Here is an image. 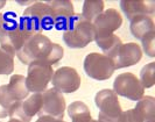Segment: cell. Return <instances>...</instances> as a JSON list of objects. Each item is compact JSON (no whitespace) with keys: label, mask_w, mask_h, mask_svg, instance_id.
I'll return each mask as SVG.
<instances>
[{"label":"cell","mask_w":155,"mask_h":122,"mask_svg":"<svg viewBox=\"0 0 155 122\" xmlns=\"http://www.w3.org/2000/svg\"><path fill=\"white\" fill-rule=\"evenodd\" d=\"M63 56L64 49L62 47L54 43L43 34L29 36L19 53H16L19 61L25 65L31 64V62L41 61L53 66L62 59Z\"/></svg>","instance_id":"1"},{"label":"cell","mask_w":155,"mask_h":122,"mask_svg":"<svg viewBox=\"0 0 155 122\" xmlns=\"http://www.w3.org/2000/svg\"><path fill=\"white\" fill-rule=\"evenodd\" d=\"M19 27L28 37L51 29L54 21L50 6L47 1H36L26 8L19 20Z\"/></svg>","instance_id":"2"},{"label":"cell","mask_w":155,"mask_h":122,"mask_svg":"<svg viewBox=\"0 0 155 122\" xmlns=\"http://www.w3.org/2000/svg\"><path fill=\"white\" fill-rule=\"evenodd\" d=\"M63 41L71 49H82L94 41V30L91 22L75 13L63 30Z\"/></svg>","instance_id":"3"},{"label":"cell","mask_w":155,"mask_h":122,"mask_svg":"<svg viewBox=\"0 0 155 122\" xmlns=\"http://www.w3.org/2000/svg\"><path fill=\"white\" fill-rule=\"evenodd\" d=\"M27 38L28 36L20 29L19 22L8 14H4V24L0 33V48L15 57Z\"/></svg>","instance_id":"4"},{"label":"cell","mask_w":155,"mask_h":122,"mask_svg":"<svg viewBox=\"0 0 155 122\" xmlns=\"http://www.w3.org/2000/svg\"><path fill=\"white\" fill-rule=\"evenodd\" d=\"M94 104L99 108L98 122H120L123 109L118 95L113 90L104 88L96 93Z\"/></svg>","instance_id":"5"},{"label":"cell","mask_w":155,"mask_h":122,"mask_svg":"<svg viewBox=\"0 0 155 122\" xmlns=\"http://www.w3.org/2000/svg\"><path fill=\"white\" fill-rule=\"evenodd\" d=\"M83 68L86 76L98 82L110 79L116 71L113 61L101 53H91L86 55Z\"/></svg>","instance_id":"6"},{"label":"cell","mask_w":155,"mask_h":122,"mask_svg":"<svg viewBox=\"0 0 155 122\" xmlns=\"http://www.w3.org/2000/svg\"><path fill=\"white\" fill-rule=\"evenodd\" d=\"M54 75L53 66L45 62L36 61L28 64L26 86L29 93H42L47 90Z\"/></svg>","instance_id":"7"},{"label":"cell","mask_w":155,"mask_h":122,"mask_svg":"<svg viewBox=\"0 0 155 122\" xmlns=\"http://www.w3.org/2000/svg\"><path fill=\"white\" fill-rule=\"evenodd\" d=\"M113 92L132 101H139L145 97V88L139 78L132 72H124L116 77L113 82Z\"/></svg>","instance_id":"8"},{"label":"cell","mask_w":155,"mask_h":122,"mask_svg":"<svg viewBox=\"0 0 155 122\" xmlns=\"http://www.w3.org/2000/svg\"><path fill=\"white\" fill-rule=\"evenodd\" d=\"M42 104V94L33 93L27 99L12 104L8 109V116L20 122H31V117L39 114Z\"/></svg>","instance_id":"9"},{"label":"cell","mask_w":155,"mask_h":122,"mask_svg":"<svg viewBox=\"0 0 155 122\" xmlns=\"http://www.w3.org/2000/svg\"><path fill=\"white\" fill-rule=\"evenodd\" d=\"M41 94L42 104L38 116H51L63 120L67 109V104L62 93L56 91L55 88H47Z\"/></svg>","instance_id":"10"},{"label":"cell","mask_w":155,"mask_h":122,"mask_svg":"<svg viewBox=\"0 0 155 122\" xmlns=\"http://www.w3.org/2000/svg\"><path fill=\"white\" fill-rule=\"evenodd\" d=\"M123 24V15L116 8H109L98 15L92 22L94 40L112 35Z\"/></svg>","instance_id":"11"},{"label":"cell","mask_w":155,"mask_h":122,"mask_svg":"<svg viewBox=\"0 0 155 122\" xmlns=\"http://www.w3.org/2000/svg\"><path fill=\"white\" fill-rule=\"evenodd\" d=\"M51 83L56 91L61 93H74L81 87L82 78L77 70L71 66H62L54 71Z\"/></svg>","instance_id":"12"},{"label":"cell","mask_w":155,"mask_h":122,"mask_svg":"<svg viewBox=\"0 0 155 122\" xmlns=\"http://www.w3.org/2000/svg\"><path fill=\"white\" fill-rule=\"evenodd\" d=\"M0 97L8 107L16 101H22L29 97V91L26 86V77L22 75H13L8 84L0 86Z\"/></svg>","instance_id":"13"},{"label":"cell","mask_w":155,"mask_h":122,"mask_svg":"<svg viewBox=\"0 0 155 122\" xmlns=\"http://www.w3.org/2000/svg\"><path fill=\"white\" fill-rule=\"evenodd\" d=\"M142 58V50L141 47L135 42L123 43L118 49L112 61L114 63V68L124 69L138 64Z\"/></svg>","instance_id":"14"},{"label":"cell","mask_w":155,"mask_h":122,"mask_svg":"<svg viewBox=\"0 0 155 122\" xmlns=\"http://www.w3.org/2000/svg\"><path fill=\"white\" fill-rule=\"evenodd\" d=\"M47 4L51 9L54 27L58 30H64L75 14L74 4L70 0H53L47 1Z\"/></svg>","instance_id":"15"},{"label":"cell","mask_w":155,"mask_h":122,"mask_svg":"<svg viewBox=\"0 0 155 122\" xmlns=\"http://www.w3.org/2000/svg\"><path fill=\"white\" fill-rule=\"evenodd\" d=\"M120 8L125 16L131 21L139 16H152L155 13V2L153 0H123Z\"/></svg>","instance_id":"16"},{"label":"cell","mask_w":155,"mask_h":122,"mask_svg":"<svg viewBox=\"0 0 155 122\" xmlns=\"http://www.w3.org/2000/svg\"><path fill=\"white\" fill-rule=\"evenodd\" d=\"M130 30L133 37L141 41L142 38L155 33L154 20L152 16H139L130 21Z\"/></svg>","instance_id":"17"},{"label":"cell","mask_w":155,"mask_h":122,"mask_svg":"<svg viewBox=\"0 0 155 122\" xmlns=\"http://www.w3.org/2000/svg\"><path fill=\"white\" fill-rule=\"evenodd\" d=\"M133 109L141 122L155 121V99L152 95L142 97Z\"/></svg>","instance_id":"18"},{"label":"cell","mask_w":155,"mask_h":122,"mask_svg":"<svg viewBox=\"0 0 155 122\" xmlns=\"http://www.w3.org/2000/svg\"><path fill=\"white\" fill-rule=\"evenodd\" d=\"M71 122H92L90 108L83 101H74L67 107Z\"/></svg>","instance_id":"19"},{"label":"cell","mask_w":155,"mask_h":122,"mask_svg":"<svg viewBox=\"0 0 155 122\" xmlns=\"http://www.w3.org/2000/svg\"><path fill=\"white\" fill-rule=\"evenodd\" d=\"M96 44L101 48V50L105 56L110 57L111 59L114 57L116 53L118 51V49L120 48V46L123 44L121 38L118 35H109V36H104V37H99L94 40Z\"/></svg>","instance_id":"20"},{"label":"cell","mask_w":155,"mask_h":122,"mask_svg":"<svg viewBox=\"0 0 155 122\" xmlns=\"http://www.w3.org/2000/svg\"><path fill=\"white\" fill-rule=\"evenodd\" d=\"M105 4L101 0H85L83 2V8L81 15L89 22H93V20L105 11Z\"/></svg>","instance_id":"21"},{"label":"cell","mask_w":155,"mask_h":122,"mask_svg":"<svg viewBox=\"0 0 155 122\" xmlns=\"http://www.w3.org/2000/svg\"><path fill=\"white\" fill-rule=\"evenodd\" d=\"M139 80L143 88H150L155 84V63L150 62L140 70Z\"/></svg>","instance_id":"22"},{"label":"cell","mask_w":155,"mask_h":122,"mask_svg":"<svg viewBox=\"0 0 155 122\" xmlns=\"http://www.w3.org/2000/svg\"><path fill=\"white\" fill-rule=\"evenodd\" d=\"M14 71V56L0 48V76H8Z\"/></svg>","instance_id":"23"},{"label":"cell","mask_w":155,"mask_h":122,"mask_svg":"<svg viewBox=\"0 0 155 122\" xmlns=\"http://www.w3.org/2000/svg\"><path fill=\"white\" fill-rule=\"evenodd\" d=\"M141 44H142V48H141L142 53H145L152 58L155 57V33L142 38Z\"/></svg>","instance_id":"24"},{"label":"cell","mask_w":155,"mask_h":122,"mask_svg":"<svg viewBox=\"0 0 155 122\" xmlns=\"http://www.w3.org/2000/svg\"><path fill=\"white\" fill-rule=\"evenodd\" d=\"M120 122H141V121H140V119L138 117L135 111L132 108V109H128V111L123 112Z\"/></svg>","instance_id":"25"},{"label":"cell","mask_w":155,"mask_h":122,"mask_svg":"<svg viewBox=\"0 0 155 122\" xmlns=\"http://www.w3.org/2000/svg\"><path fill=\"white\" fill-rule=\"evenodd\" d=\"M8 109H9V107L6 105V102L1 99V97H0V120H1V119L7 117L8 116Z\"/></svg>","instance_id":"26"},{"label":"cell","mask_w":155,"mask_h":122,"mask_svg":"<svg viewBox=\"0 0 155 122\" xmlns=\"http://www.w3.org/2000/svg\"><path fill=\"white\" fill-rule=\"evenodd\" d=\"M35 122H65L62 119H56L51 116H39V119Z\"/></svg>","instance_id":"27"},{"label":"cell","mask_w":155,"mask_h":122,"mask_svg":"<svg viewBox=\"0 0 155 122\" xmlns=\"http://www.w3.org/2000/svg\"><path fill=\"white\" fill-rule=\"evenodd\" d=\"M2 24H4V14L0 13V33H1V29H2Z\"/></svg>","instance_id":"28"},{"label":"cell","mask_w":155,"mask_h":122,"mask_svg":"<svg viewBox=\"0 0 155 122\" xmlns=\"http://www.w3.org/2000/svg\"><path fill=\"white\" fill-rule=\"evenodd\" d=\"M5 5H6V0H1V1H0V9L4 7Z\"/></svg>","instance_id":"29"},{"label":"cell","mask_w":155,"mask_h":122,"mask_svg":"<svg viewBox=\"0 0 155 122\" xmlns=\"http://www.w3.org/2000/svg\"><path fill=\"white\" fill-rule=\"evenodd\" d=\"M7 122H20V121H18V120H15V119H9Z\"/></svg>","instance_id":"30"},{"label":"cell","mask_w":155,"mask_h":122,"mask_svg":"<svg viewBox=\"0 0 155 122\" xmlns=\"http://www.w3.org/2000/svg\"><path fill=\"white\" fill-rule=\"evenodd\" d=\"M92 122H98L97 120H92Z\"/></svg>","instance_id":"31"},{"label":"cell","mask_w":155,"mask_h":122,"mask_svg":"<svg viewBox=\"0 0 155 122\" xmlns=\"http://www.w3.org/2000/svg\"><path fill=\"white\" fill-rule=\"evenodd\" d=\"M150 122H155V121H150Z\"/></svg>","instance_id":"32"}]
</instances>
